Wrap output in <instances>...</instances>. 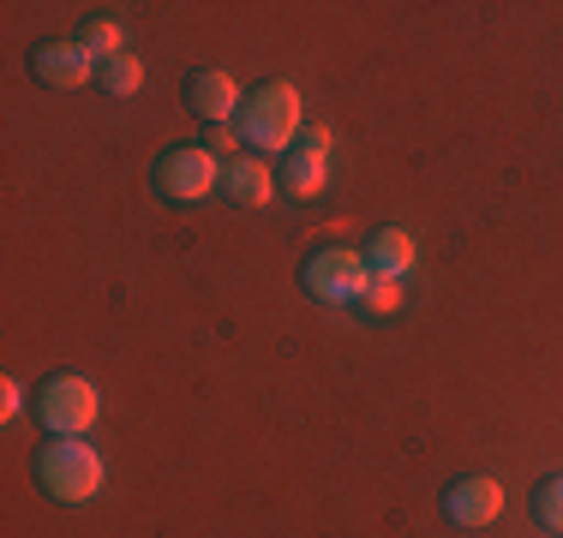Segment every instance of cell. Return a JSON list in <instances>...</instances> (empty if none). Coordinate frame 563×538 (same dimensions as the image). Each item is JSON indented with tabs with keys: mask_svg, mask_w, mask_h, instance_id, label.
Here are the masks:
<instances>
[{
	"mask_svg": "<svg viewBox=\"0 0 563 538\" xmlns=\"http://www.w3.org/2000/svg\"><path fill=\"white\" fill-rule=\"evenodd\" d=\"M240 138L252 144V150L264 156H288L294 138L306 132V114H300V90L282 85V78H271V85H258L246 97V108H240Z\"/></svg>",
	"mask_w": 563,
	"mask_h": 538,
	"instance_id": "1",
	"label": "cell"
},
{
	"mask_svg": "<svg viewBox=\"0 0 563 538\" xmlns=\"http://www.w3.org/2000/svg\"><path fill=\"white\" fill-rule=\"evenodd\" d=\"M102 479H109V467H102V455L85 437H55L36 449V484L55 503H90L102 491Z\"/></svg>",
	"mask_w": 563,
	"mask_h": 538,
	"instance_id": "2",
	"label": "cell"
},
{
	"mask_svg": "<svg viewBox=\"0 0 563 538\" xmlns=\"http://www.w3.org/2000/svg\"><path fill=\"white\" fill-rule=\"evenodd\" d=\"M300 281H306V293H312L318 305H354V300H366L372 269H366V251L318 246V251H306Z\"/></svg>",
	"mask_w": 563,
	"mask_h": 538,
	"instance_id": "3",
	"label": "cell"
},
{
	"mask_svg": "<svg viewBox=\"0 0 563 538\" xmlns=\"http://www.w3.org/2000/svg\"><path fill=\"white\" fill-rule=\"evenodd\" d=\"M97 413H102V395H97L90 377L60 371V377H48V383L36 389V419L55 430V437H85V430L97 425Z\"/></svg>",
	"mask_w": 563,
	"mask_h": 538,
	"instance_id": "4",
	"label": "cell"
},
{
	"mask_svg": "<svg viewBox=\"0 0 563 538\" xmlns=\"http://www.w3.org/2000/svg\"><path fill=\"white\" fill-rule=\"evenodd\" d=\"M217 180H222V168L205 144H174V150L156 156V192L168 204H198V198L217 192Z\"/></svg>",
	"mask_w": 563,
	"mask_h": 538,
	"instance_id": "5",
	"label": "cell"
},
{
	"mask_svg": "<svg viewBox=\"0 0 563 538\" xmlns=\"http://www.w3.org/2000/svg\"><path fill=\"white\" fill-rule=\"evenodd\" d=\"M444 515L455 520V527H492V520L504 515V484L486 479V473L455 479L444 491Z\"/></svg>",
	"mask_w": 563,
	"mask_h": 538,
	"instance_id": "6",
	"label": "cell"
},
{
	"mask_svg": "<svg viewBox=\"0 0 563 538\" xmlns=\"http://www.w3.org/2000/svg\"><path fill=\"white\" fill-rule=\"evenodd\" d=\"M97 54H90L85 43H36L31 48V72L43 78L48 90H78L85 78H97Z\"/></svg>",
	"mask_w": 563,
	"mask_h": 538,
	"instance_id": "7",
	"label": "cell"
},
{
	"mask_svg": "<svg viewBox=\"0 0 563 538\" xmlns=\"http://www.w3.org/2000/svg\"><path fill=\"white\" fill-rule=\"evenodd\" d=\"M186 102H192L198 120H210V126H234L246 97H240V85L228 72H192V85H186Z\"/></svg>",
	"mask_w": 563,
	"mask_h": 538,
	"instance_id": "8",
	"label": "cell"
},
{
	"mask_svg": "<svg viewBox=\"0 0 563 538\" xmlns=\"http://www.w3.org/2000/svg\"><path fill=\"white\" fill-rule=\"evenodd\" d=\"M324 173H330V156L324 150H306V144H294L288 156H282V168H276V186L288 198H318L324 192Z\"/></svg>",
	"mask_w": 563,
	"mask_h": 538,
	"instance_id": "9",
	"label": "cell"
},
{
	"mask_svg": "<svg viewBox=\"0 0 563 538\" xmlns=\"http://www.w3.org/2000/svg\"><path fill=\"white\" fill-rule=\"evenodd\" d=\"M413 234H401V227H384V234H372V246H366V269H372V281H401L413 269Z\"/></svg>",
	"mask_w": 563,
	"mask_h": 538,
	"instance_id": "10",
	"label": "cell"
},
{
	"mask_svg": "<svg viewBox=\"0 0 563 538\" xmlns=\"http://www.w3.org/2000/svg\"><path fill=\"white\" fill-rule=\"evenodd\" d=\"M222 186H228V198H234V204H246V210H258V204H271V198H276V173L264 168L258 156H240V161H228Z\"/></svg>",
	"mask_w": 563,
	"mask_h": 538,
	"instance_id": "11",
	"label": "cell"
},
{
	"mask_svg": "<svg viewBox=\"0 0 563 538\" xmlns=\"http://www.w3.org/2000/svg\"><path fill=\"white\" fill-rule=\"evenodd\" d=\"M97 85L109 90V97H139V90H144V60H139L132 48L114 54V60L97 66Z\"/></svg>",
	"mask_w": 563,
	"mask_h": 538,
	"instance_id": "12",
	"label": "cell"
},
{
	"mask_svg": "<svg viewBox=\"0 0 563 538\" xmlns=\"http://www.w3.org/2000/svg\"><path fill=\"white\" fill-rule=\"evenodd\" d=\"M78 43L97 54V60H114V54H126V43H120V24H114V19H90L85 31H78Z\"/></svg>",
	"mask_w": 563,
	"mask_h": 538,
	"instance_id": "13",
	"label": "cell"
},
{
	"mask_svg": "<svg viewBox=\"0 0 563 538\" xmlns=\"http://www.w3.org/2000/svg\"><path fill=\"white\" fill-rule=\"evenodd\" d=\"M533 520H540L545 533H563V479H545L540 491H533Z\"/></svg>",
	"mask_w": 563,
	"mask_h": 538,
	"instance_id": "14",
	"label": "cell"
},
{
	"mask_svg": "<svg viewBox=\"0 0 563 538\" xmlns=\"http://www.w3.org/2000/svg\"><path fill=\"white\" fill-rule=\"evenodd\" d=\"M360 305H366L372 317H390V312H401V281H372V288H366V300H360Z\"/></svg>",
	"mask_w": 563,
	"mask_h": 538,
	"instance_id": "15",
	"label": "cell"
},
{
	"mask_svg": "<svg viewBox=\"0 0 563 538\" xmlns=\"http://www.w3.org/2000/svg\"><path fill=\"white\" fill-rule=\"evenodd\" d=\"M240 144H246V138H240V126H210L205 150H210V156H234V161H240Z\"/></svg>",
	"mask_w": 563,
	"mask_h": 538,
	"instance_id": "16",
	"label": "cell"
},
{
	"mask_svg": "<svg viewBox=\"0 0 563 538\" xmlns=\"http://www.w3.org/2000/svg\"><path fill=\"white\" fill-rule=\"evenodd\" d=\"M24 395H31V389H24L19 377H7V383H0V413H7V419H19V413H24Z\"/></svg>",
	"mask_w": 563,
	"mask_h": 538,
	"instance_id": "17",
	"label": "cell"
},
{
	"mask_svg": "<svg viewBox=\"0 0 563 538\" xmlns=\"http://www.w3.org/2000/svg\"><path fill=\"white\" fill-rule=\"evenodd\" d=\"M300 144H306V150H324V156H330V126H306Z\"/></svg>",
	"mask_w": 563,
	"mask_h": 538,
	"instance_id": "18",
	"label": "cell"
}]
</instances>
